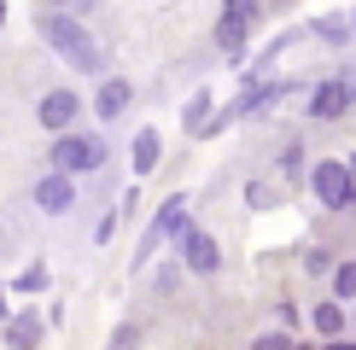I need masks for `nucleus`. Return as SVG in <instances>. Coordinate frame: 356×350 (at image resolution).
<instances>
[{"label":"nucleus","instance_id":"c85d7f7f","mask_svg":"<svg viewBox=\"0 0 356 350\" xmlns=\"http://www.w3.org/2000/svg\"><path fill=\"white\" fill-rule=\"evenodd\" d=\"M345 164H350V175H356V152H350V158H345Z\"/></svg>","mask_w":356,"mask_h":350},{"label":"nucleus","instance_id":"412c9836","mask_svg":"<svg viewBox=\"0 0 356 350\" xmlns=\"http://www.w3.org/2000/svg\"><path fill=\"white\" fill-rule=\"evenodd\" d=\"M135 344H140V327H135V321H123L117 339H111V350H135Z\"/></svg>","mask_w":356,"mask_h":350},{"label":"nucleus","instance_id":"2eb2a0df","mask_svg":"<svg viewBox=\"0 0 356 350\" xmlns=\"http://www.w3.org/2000/svg\"><path fill=\"white\" fill-rule=\"evenodd\" d=\"M316 35H321V41H327V47H339V53H345V47H350V35H356V29H350L345 18H321V24H316Z\"/></svg>","mask_w":356,"mask_h":350},{"label":"nucleus","instance_id":"cd10ccee","mask_svg":"<svg viewBox=\"0 0 356 350\" xmlns=\"http://www.w3.org/2000/svg\"><path fill=\"white\" fill-rule=\"evenodd\" d=\"M321 350H350V344H339V339H327V344H321Z\"/></svg>","mask_w":356,"mask_h":350},{"label":"nucleus","instance_id":"6e6552de","mask_svg":"<svg viewBox=\"0 0 356 350\" xmlns=\"http://www.w3.org/2000/svg\"><path fill=\"white\" fill-rule=\"evenodd\" d=\"M175 251H181V269H187V274H216V269H222V245H216L204 228H193V222L175 233Z\"/></svg>","mask_w":356,"mask_h":350},{"label":"nucleus","instance_id":"0eeeda50","mask_svg":"<svg viewBox=\"0 0 356 350\" xmlns=\"http://www.w3.org/2000/svg\"><path fill=\"white\" fill-rule=\"evenodd\" d=\"M129 106H135V82L117 76V70H106L99 88H94V99H88V111L99 117V128H111V123H123V117H129Z\"/></svg>","mask_w":356,"mask_h":350},{"label":"nucleus","instance_id":"f257e3e1","mask_svg":"<svg viewBox=\"0 0 356 350\" xmlns=\"http://www.w3.org/2000/svg\"><path fill=\"white\" fill-rule=\"evenodd\" d=\"M35 35L47 41V47H53L58 58H65L70 70H82V76H94V82L111 70L106 47H99V41L88 35V24H82V18H70V12H53V6H47V12L35 18Z\"/></svg>","mask_w":356,"mask_h":350},{"label":"nucleus","instance_id":"4468645a","mask_svg":"<svg viewBox=\"0 0 356 350\" xmlns=\"http://www.w3.org/2000/svg\"><path fill=\"white\" fill-rule=\"evenodd\" d=\"M327 281H333V292H327V298H339V303H350V298H356V257H345V262H333V274H327Z\"/></svg>","mask_w":356,"mask_h":350},{"label":"nucleus","instance_id":"9d476101","mask_svg":"<svg viewBox=\"0 0 356 350\" xmlns=\"http://www.w3.org/2000/svg\"><path fill=\"white\" fill-rule=\"evenodd\" d=\"M41 333H47V315H35V310L6 315V350H41Z\"/></svg>","mask_w":356,"mask_h":350},{"label":"nucleus","instance_id":"f3484780","mask_svg":"<svg viewBox=\"0 0 356 350\" xmlns=\"http://www.w3.org/2000/svg\"><path fill=\"white\" fill-rule=\"evenodd\" d=\"M204 117H211V94H193V99H187V111H181V123L193 128V135H199V128H204Z\"/></svg>","mask_w":356,"mask_h":350},{"label":"nucleus","instance_id":"9b49d317","mask_svg":"<svg viewBox=\"0 0 356 350\" xmlns=\"http://www.w3.org/2000/svg\"><path fill=\"white\" fill-rule=\"evenodd\" d=\"M211 41H216V53H228V58H240L251 47V18H234V12H222L216 29H211Z\"/></svg>","mask_w":356,"mask_h":350},{"label":"nucleus","instance_id":"423d86ee","mask_svg":"<svg viewBox=\"0 0 356 350\" xmlns=\"http://www.w3.org/2000/svg\"><path fill=\"white\" fill-rule=\"evenodd\" d=\"M82 111H88V99L76 94V88H47V94L35 99V123L47 128V135H65V128H82Z\"/></svg>","mask_w":356,"mask_h":350},{"label":"nucleus","instance_id":"6ab92c4d","mask_svg":"<svg viewBox=\"0 0 356 350\" xmlns=\"http://www.w3.org/2000/svg\"><path fill=\"white\" fill-rule=\"evenodd\" d=\"M304 169V140H292L286 152H280V175H298Z\"/></svg>","mask_w":356,"mask_h":350},{"label":"nucleus","instance_id":"aec40b11","mask_svg":"<svg viewBox=\"0 0 356 350\" xmlns=\"http://www.w3.org/2000/svg\"><path fill=\"white\" fill-rule=\"evenodd\" d=\"M251 350H292V333H257V344H251Z\"/></svg>","mask_w":356,"mask_h":350},{"label":"nucleus","instance_id":"c756f323","mask_svg":"<svg viewBox=\"0 0 356 350\" xmlns=\"http://www.w3.org/2000/svg\"><path fill=\"white\" fill-rule=\"evenodd\" d=\"M350 327H356V315H350Z\"/></svg>","mask_w":356,"mask_h":350},{"label":"nucleus","instance_id":"7c9ffc66","mask_svg":"<svg viewBox=\"0 0 356 350\" xmlns=\"http://www.w3.org/2000/svg\"><path fill=\"white\" fill-rule=\"evenodd\" d=\"M350 350H356V344H350Z\"/></svg>","mask_w":356,"mask_h":350},{"label":"nucleus","instance_id":"dca6fc26","mask_svg":"<svg viewBox=\"0 0 356 350\" xmlns=\"http://www.w3.org/2000/svg\"><path fill=\"white\" fill-rule=\"evenodd\" d=\"M6 292H47V262H29V269H24Z\"/></svg>","mask_w":356,"mask_h":350},{"label":"nucleus","instance_id":"20e7f679","mask_svg":"<svg viewBox=\"0 0 356 350\" xmlns=\"http://www.w3.org/2000/svg\"><path fill=\"white\" fill-rule=\"evenodd\" d=\"M29 204H35V216H47V222H65V216H76L82 204V181L65 169H47L35 175V187H29Z\"/></svg>","mask_w":356,"mask_h":350},{"label":"nucleus","instance_id":"5701e85b","mask_svg":"<svg viewBox=\"0 0 356 350\" xmlns=\"http://www.w3.org/2000/svg\"><path fill=\"white\" fill-rule=\"evenodd\" d=\"M111 233H117V210H106V216H99V222H94V245H106Z\"/></svg>","mask_w":356,"mask_h":350},{"label":"nucleus","instance_id":"393cba45","mask_svg":"<svg viewBox=\"0 0 356 350\" xmlns=\"http://www.w3.org/2000/svg\"><path fill=\"white\" fill-rule=\"evenodd\" d=\"M175 281H181V269H175V262H164V269H158V292H170Z\"/></svg>","mask_w":356,"mask_h":350},{"label":"nucleus","instance_id":"a211bd4d","mask_svg":"<svg viewBox=\"0 0 356 350\" xmlns=\"http://www.w3.org/2000/svg\"><path fill=\"white\" fill-rule=\"evenodd\" d=\"M47 6H53V12H70V18H82V24H88V18L99 12V0H47Z\"/></svg>","mask_w":356,"mask_h":350},{"label":"nucleus","instance_id":"b1692460","mask_svg":"<svg viewBox=\"0 0 356 350\" xmlns=\"http://www.w3.org/2000/svg\"><path fill=\"white\" fill-rule=\"evenodd\" d=\"M222 12H234V18H251V24H257V0H228Z\"/></svg>","mask_w":356,"mask_h":350},{"label":"nucleus","instance_id":"2f4dec72","mask_svg":"<svg viewBox=\"0 0 356 350\" xmlns=\"http://www.w3.org/2000/svg\"><path fill=\"white\" fill-rule=\"evenodd\" d=\"M350 29H356V24H350Z\"/></svg>","mask_w":356,"mask_h":350},{"label":"nucleus","instance_id":"1a4fd4ad","mask_svg":"<svg viewBox=\"0 0 356 350\" xmlns=\"http://www.w3.org/2000/svg\"><path fill=\"white\" fill-rule=\"evenodd\" d=\"M350 106H356V94H350L339 76H327V82L309 88V117H316V123H333V117H345Z\"/></svg>","mask_w":356,"mask_h":350},{"label":"nucleus","instance_id":"bb28decb","mask_svg":"<svg viewBox=\"0 0 356 350\" xmlns=\"http://www.w3.org/2000/svg\"><path fill=\"white\" fill-rule=\"evenodd\" d=\"M12 315V303H6V286H0V321H6Z\"/></svg>","mask_w":356,"mask_h":350},{"label":"nucleus","instance_id":"a878e982","mask_svg":"<svg viewBox=\"0 0 356 350\" xmlns=\"http://www.w3.org/2000/svg\"><path fill=\"white\" fill-rule=\"evenodd\" d=\"M339 82H345L350 94H356V65H339Z\"/></svg>","mask_w":356,"mask_h":350},{"label":"nucleus","instance_id":"f03ea898","mask_svg":"<svg viewBox=\"0 0 356 350\" xmlns=\"http://www.w3.org/2000/svg\"><path fill=\"white\" fill-rule=\"evenodd\" d=\"M47 169H65L88 181V175H106L111 169V140L94 135V128H65V135H53L47 146Z\"/></svg>","mask_w":356,"mask_h":350},{"label":"nucleus","instance_id":"7ed1b4c3","mask_svg":"<svg viewBox=\"0 0 356 350\" xmlns=\"http://www.w3.org/2000/svg\"><path fill=\"white\" fill-rule=\"evenodd\" d=\"M309 193H316L321 210L356 216V175H350L345 158H316V164H309Z\"/></svg>","mask_w":356,"mask_h":350},{"label":"nucleus","instance_id":"4be33fe9","mask_svg":"<svg viewBox=\"0 0 356 350\" xmlns=\"http://www.w3.org/2000/svg\"><path fill=\"white\" fill-rule=\"evenodd\" d=\"M304 269H309V274H333V251H309Z\"/></svg>","mask_w":356,"mask_h":350},{"label":"nucleus","instance_id":"f8f14e48","mask_svg":"<svg viewBox=\"0 0 356 350\" xmlns=\"http://www.w3.org/2000/svg\"><path fill=\"white\" fill-rule=\"evenodd\" d=\"M309 327H316L321 339H345V333H350V310L339 298H321L316 310H309Z\"/></svg>","mask_w":356,"mask_h":350},{"label":"nucleus","instance_id":"39448f33","mask_svg":"<svg viewBox=\"0 0 356 350\" xmlns=\"http://www.w3.org/2000/svg\"><path fill=\"white\" fill-rule=\"evenodd\" d=\"M181 228H187V193H170L164 204H158V216H152V222H146V233H140L135 269H140V262L152 257V251H164V245H170V240H175V233H181Z\"/></svg>","mask_w":356,"mask_h":350},{"label":"nucleus","instance_id":"ddd939ff","mask_svg":"<svg viewBox=\"0 0 356 350\" xmlns=\"http://www.w3.org/2000/svg\"><path fill=\"white\" fill-rule=\"evenodd\" d=\"M129 152H135V175H152L158 158H164V135L146 123V128H135V146H129Z\"/></svg>","mask_w":356,"mask_h":350}]
</instances>
